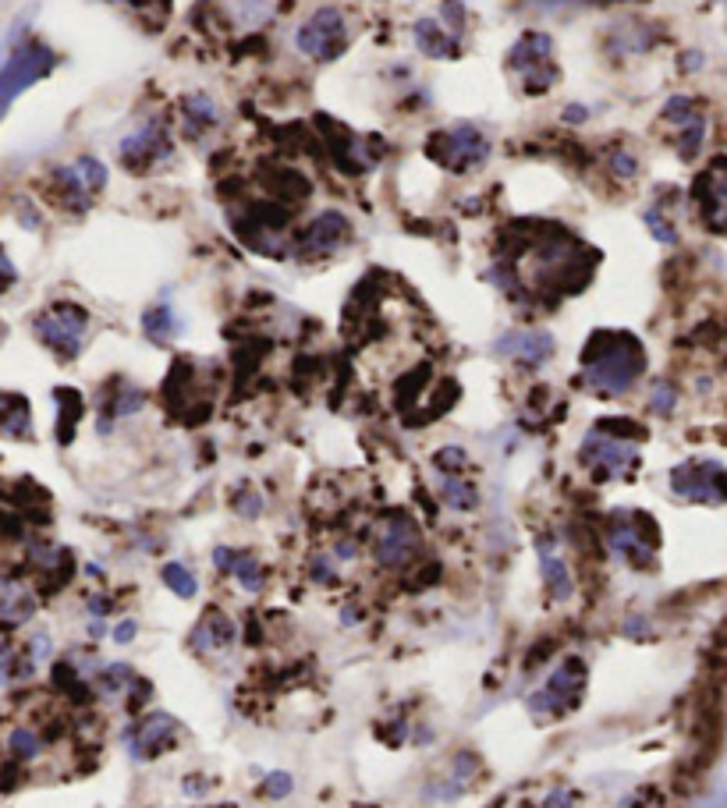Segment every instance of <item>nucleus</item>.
I'll use <instances>...</instances> for the list:
<instances>
[{
  "mask_svg": "<svg viewBox=\"0 0 727 808\" xmlns=\"http://www.w3.org/2000/svg\"><path fill=\"white\" fill-rule=\"evenodd\" d=\"M0 436H11V440H29L32 436V412L22 394L0 390Z\"/></svg>",
  "mask_w": 727,
  "mask_h": 808,
  "instance_id": "27",
  "label": "nucleus"
},
{
  "mask_svg": "<svg viewBox=\"0 0 727 808\" xmlns=\"http://www.w3.org/2000/svg\"><path fill=\"white\" fill-rule=\"evenodd\" d=\"M235 511L242 514V518L256 521L259 514H263V497H259L252 486H242V490H238V497H235Z\"/></svg>",
  "mask_w": 727,
  "mask_h": 808,
  "instance_id": "42",
  "label": "nucleus"
},
{
  "mask_svg": "<svg viewBox=\"0 0 727 808\" xmlns=\"http://www.w3.org/2000/svg\"><path fill=\"white\" fill-rule=\"evenodd\" d=\"M341 621H344V624H355V621H359V614H355V606H344Z\"/></svg>",
  "mask_w": 727,
  "mask_h": 808,
  "instance_id": "52",
  "label": "nucleus"
},
{
  "mask_svg": "<svg viewBox=\"0 0 727 808\" xmlns=\"http://www.w3.org/2000/svg\"><path fill=\"white\" fill-rule=\"evenodd\" d=\"M674 404H678V390H674V383H667V380L653 383V390H649V408H653L657 415H671Z\"/></svg>",
  "mask_w": 727,
  "mask_h": 808,
  "instance_id": "39",
  "label": "nucleus"
},
{
  "mask_svg": "<svg viewBox=\"0 0 727 808\" xmlns=\"http://www.w3.org/2000/svg\"><path fill=\"white\" fill-rule=\"evenodd\" d=\"M213 568H217L220 575H231L245 592H252V596H256V592H263V585H266L263 564H259V560L252 557L249 550H231V546H217V550H213Z\"/></svg>",
  "mask_w": 727,
  "mask_h": 808,
  "instance_id": "21",
  "label": "nucleus"
},
{
  "mask_svg": "<svg viewBox=\"0 0 727 808\" xmlns=\"http://www.w3.org/2000/svg\"><path fill=\"white\" fill-rule=\"evenodd\" d=\"M476 777H479V759L472 752H458L451 762H447V770L426 784V798L430 801H458L476 787Z\"/></svg>",
  "mask_w": 727,
  "mask_h": 808,
  "instance_id": "17",
  "label": "nucleus"
},
{
  "mask_svg": "<svg viewBox=\"0 0 727 808\" xmlns=\"http://www.w3.org/2000/svg\"><path fill=\"white\" fill-rule=\"evenodd\" d=\"M440 25L451 29L454 36H462V32L469 29V8H465L462 0H444V4H440Z\"/></svg>",
  "mask_w": 727,
  "mask_h": 808,
  "instance_id": "38",
  "label": "nucleus"
},
{
  "mask_svg": "<svg viewBox=\"0 0 727 808\" xmlns=\"http://www.w3.org/2000/svg\"><path fill=\"white\" fill-rule=\"evenodd\" d=\"M518 808H540V801H536V805H532V801H525V805H518Z\"/></svg>",
  "mask_w": 727,
  "mask_h": 808,
  "instance_id": "53",
  "label": "nucleus"
},
{
  "mask_svg": "<svg viewBox=\"0 0 727 808\" xmlns=\"http://www.w3.org/2000/svg\"><path fill=\"white\" fill-rule=\"evenodd\" d=\"M57 64V54L40 39H22L11 47V54L0 64V117L8 114L11 103L29 93L40 78H47Z\"/></svg>",
  "mask_w": 727,
  "mask_h": 808,
  "instance_id": "2",
  "label": "nucleus"
},
{
  "mask_svg": "<svg viewBox=\"0 0 727 808\" xmlns=\"http://www.w3.org/2000/svg\"><path fill=\"white\" fill-rule=\"evenodd\" d=\"M490 153H493V142L486 139L483 128L469 125V121H458V125L444 128V132H437L430 139V156L451 174L479 171V167L490 160Z\"/></svg>",
  "mask_w": 727,
  "mask_h": 808,
  "instance_id": "6",
  "label": "nucleus"
},
{
  "mask_svg": "<svg viewBox=\"0 0 727 808\" xmlns=\"http://www.w3.org/2000/svg\"><path fill=\"white\" fill-rule=\"evenodd\" d=\"M540 808H575V794H571V787H550Z\"/></svg>",
  "mask_w": 727,
  "mask_h": 808,
  "instance_id": "45",
  "label": "nucleus"
},
{
  "mask_svg": "<svg viewBox=\"0 0 727 808\" xmlns=\"http://www.w3.org/2000/svg\"><path fill=\"white\" fill-rule=\"evenodd\" d=\"M348 241H352V220L344 217L341 210H323L302 227V234L295 241V252L302 259H327L334 252H341Z\"/></svg>",
  "mask_w": 727,
  "mask_h": 808,
  "instance_id": "12",
  "label": "nucleus"
},
{
  "mask_svg": "<svg viewBox=\"0 0 727 808\" xmlns=\"http://www.w3.org/2000/svg\"><path fill=\"white\" fill-rule=\"evenodd\" d=\"M646 227H649V234H653V238L660 241V245H674V241H678V227L671 224V217H667L664 210H660V206H649L646 210Z\"/></svg>",
  "mask_w": 727,
  "mask_h": 808,
  "instance_id": "36",
  "label": "nucleus"
},
{
  "mask_svg": "<svg viewBox=\"0 0 727 808\" xmlns=\"http://www.w3.org/2000/svg\"><path fill=\"white\" fill-rule=\"evenodd\" d=\"M174 738H178V720H174L171 713H149L146 720H139L132 731H128L125 741H128V755H132L135 762H149V759H157Z\"/></svg>",
  "mask_w": 727,
  "mask_h": 808,
  "instance_id": "16",
  "label": "nucleus"
},
{
  "mask_svg": "<svg viewBox=\"0 0 727 808\" xmlns=\"http://www.w3.org/2000/svg\"><path fill=\"white\" fill-rule=\"evenodd\" d=\"M664 121L674 128V149L681 160H696L706 142V114L692 96H671L664 103Z\"/></svg>",
  "mask_w": 727,
  "mask_h": 808,
  "instance_id": "14",
  "label": "nucleus"
},
{
  "mask_svg": "<svg viewBox=\"0 0 727 808\" xmlns=\"http://www.w3.org/2000/svg\"><path fill=\"white\" fill-rule=\"evenodd\" d=\"M696 202H699V213H703L713 231H727V164L724 160L713 164L710 171L699 178Z\"/></svg>",
  "mask_w": 727,
  "mask_h": 808,
  "instance_id": "19",
  "label": "nucleus"
},
{
  "mask_svg": "<svg viewBox=\"0 0 727 808\" xmlns=\"http://www.w3.org/2000/svg\"><path fill=\"white\" fill-rule=\"evenodd\" d=\"M352 47V25L341 8L323 4L295 29V50L313 64H330Z\"/></svg>",
  "mask_w": 727,
  "mask_h": 808,
  "instance_id": "3",
  "label": "nucleus"
},
{
  "mask_svg": "<svg viewBox=\"0 0 727 808\" xmlns=\"http://www.w3.org/2000/svg\"><path fill=\"white\" fill-rule=\"evenodd\" d=\"M160 578H164V585L174 592L178 599H192L199 592V578L196 571L188 568V564H181V560H167L164 568H160Z\"/></svg>",
  "mask_w": 727,
  "mask_h": 808,
  "instance_id": "33",
  "label": "nucleus"
},
{
  "mask_svg": "<svg viewBox=\"0 0 727 808\" xmlns=\"http://www.w3.org/2000/svg\"><path fill=\"white\" fill-rule=\"evenodd\" d=\"M415 741H419V745H430L433 731H430V727H415Z\"/></svg>",
  "mask_w": 727,
  "mask_h": 808,
  "instance_id": "50",
  "label": "nucleus"
},
{
  "mask_svg": "<svg viewBox=\"0 0 727 808\" xmlns=\"http://www.w3.org/2000/svg\"><path fill=\"white\" fill-rule=\"evenodd\" d=\"M564 117H568V121H586L589 114H586V107H579V103H571L568 114H564Z\"/></svg>",
  "mask_w": 727,
  "mask_h": 808,
  "instance_id": "49",
  "label": "nucleus"
},
{
  "mask_svg": "<svg viewBox=\"0 0 727 808\" xmlns=\"http://www.w3.org/2000/svg\"><path fill=\"white\" fill-rule=\"evenodd\" d=\"M536 560H540V575L543 582H547L550 599H554V603H568V599L575 596V578H571V568H568V560H564L561 546H557V539L550 536L536 539Z\"/></svg>",
  "mask_w": 727,
  "mask_h": 808,
  "instance_id": "18",
  "label": "nucleus"
},
{
  "mask_svg": "<svg viewBox=\"0 0 727 808\" xmlns=\"http://www.w3.org/2000/svg\"><path fill=\"white\" fill-rule=\"evenodd\" d=\"M25 653L32 656L36 667L50 663V656H54V638H50V631H32V635L25 638Z\"/></svg>",
  "mask_w": 727,
  "mask_h": 808,
  "instance_id": "40",
  "label": "nucleus"
},
{
  "mask_svg": "<svg viewBox=\"0 0 727 808\" xmlns=\"http://www.w3.org/2000/svg\"><path fill=\"white\" fill-rule=\"evenodd\" d=\"M50 185H54L57 202H61V206H68L71 213H86L89 206H93V199H96V195L82 185L79 171H75L71 164H57L54 171H50Z\"/></svg>",
  "mask_w": 727,
  "mask_h": 808,
  "instance_id": "25",
  "label": "nucleus"
},
{
  "mask_svg": "<svg viewBox=\"0 0 727 808\" xmlns=\"http://www.w3.org/2000/svg\"><path fill=\"white\" fill-rule=\"evenodd\" d=\"M220 8L242 29H259V25H266L274 18L277 0H220Z\"/></svg>",
  "mask_w": 727,
  "mask_h": 808,
  "instance_id": "30",
  "label": "nucleus"
},
{
  "mask_svg": "<svg viewBox=\"0 0 727 808\" xmlns=\"http://www.w3.org/2000/svg\"><path fill=\"white\" fill-rule=\"evenodd\" d=\"M142 334L149 337V341H157V344H171V341H178L181 334H185V319L178 316V309H174L171 302H157V305H149L146 312H142Z\"/></svg>",
  "mask_w": 727,
  "mask_h": 808,
  "instance_id": "26",
  "label": "nucleus"
},
{
  "mask_svg": "<svg viewBox=\"0 0 727 808\" xmlns=\"http://www.w3.org/2000/svg\"><path fill=\"white\" fill-rule=\"evenodd\" d=\"M412 39L419 54L433 57V61H447V57H458L462 54V36H454L451 29L440 25V18H419L412 25Z\"/></svg>",
  "mask_w": 727,
  "mask_h": 808,
  "instance_id": "23",
  "label": "nucleus"
},
{
  "mask_svg": "<svg viewBox=\"0 0 727 808\" xmlns=\"http://www.w3.org/2000/svg\"><path fill=\"white\" fill-rule=\"evenodd\" d=\"M579 458L600 482L628 479V475L635 472V465H639V443L625 440V436L618 433H607V429L600 426L593 429V433H586V440H582L579 447Z\"/></svg>",
  "mask_w": 727,
  "mask_h": 808,
  "instance_id": "7",
  "label": "nucleus"
},
{
  "mask_svg": "<svg viewBox=\"0 0 727 808\" xmlns=\"http://www.w3.org/2000/svg\"><path fill=\"white\" fill-rule=\"evenodd\" d=\"M135 635H139V624H135L132 617H125V621H121L118 628L110 631V638H114V642H118V645H128Z\"/></svg>",
  "mask_w": 727,
  "mask_h": 808,
  "instance_id": "47",
  "label": "nucleus"
},
{
  "mask_svg": "<svg viewBox=\"0 0 727 808\" xmlns=\"http://www.w3.org/2000/svg\"><path fill=\"white\" fill-rule=\"evenodd\" d=\"M337 575H341V564H337L330 550L313 553V557H309V578H313V582L330 585V582H337Z\"/></svg>",
  "mask_w": 727,
  "mask_h": 808,
  "instance_id": "37",
  "label": "nucleus"
},
{
  "mask_svg": "<svg viewBox=\"0 0 727 808\" xmlns=\"http://www.w3.org/2000/svg\"><path fill=\"white\" fill-rule=\"evenodd\" d=\"M582 688H586V663L571 656V660L557 663L554 674L525 699V706L536 720H554V716H564L582 699Z\"/></svg>",
  "mask_w": 727,
  "mask_h": 808,
  "instance_id": "8",
  "label": "nucleus"
},
{
  "mask_svg": "<svg viewBox=\"0 0 727 808\" xmlns=\"http://www.w3.org/2000/svg\"><path fill=\"white\" fill-rule=\"evenodd\" d=\"M107 614H110V599H103V596L89 599V617H93V621H103Z\"/></svg>",
  "mask_w": 727,
  "mask_h": 808,
  "instance_id": "48",
  "label": "nucleus"
},
{
  "mask_svg": "<svg viewBox=\"0 0 727 808\" xmlns=\"http://www.w3.org/2000/svg\"><path fill=\"white\" fill-rule=\"evenodd\" d=\"M71 167H75V171H79L82 185H86L93 195H100L103 188H107L110 174H107V167H103L100 160H96V156H79V160H75V164H71Z\"/></svg>",
  "mask_w": 727,
  "mask_h": 808,
  "instance_id": "35",
  "label": "nucleus"
},
{
  "mask_svg": "<svg viewBox=\"0 0 727 808\" xmlns=\"http://www.w3.org/2000/svg\"><path fill=\"white\" fill-rule=\"evenodd\" d=\"M15 280H18L15 263H11V256H8V252L0 249V295H4V291H11V288H15Z\"/></svg>",
  "mask_w": 727,
  "mask_h": 808,
  "instance_id": "46",
  "label": "nucleus"
},
{
  "mask_svg": "<svg viewBox=\"0 0 727 808\" xmlns=\"http://www.w3.org/2000/svg\"><path fill=\"white\" fill-rule=\"evenodd\" d=\"M610 171L618 174L621 181H632L635 174H639V160H635V153H628V149H614V153H610Z\"/></svg>",
  "mask_w": 727,
  "mask_h": 808,
  "instance_id": "43",
  "label": "nucleus"
},
{
  "mask_svg": "<svg viewBox=\"0 0 727 808\" xmlns=\"http://www.w3.org/2000/svg\"><path fill=\"white\" fill-rule=\"evenodd\" d=\"M181 121H185L188 139H203V135H210L224 121V110H220V103L210 93L196 89V93H188L181 100Z\"/></svg>",
  "mask_w": 727,
  "mask_h": 808,
  "instance_id": "24",
  "label": "nucleus"
},
{
  "mask_svg": "<svg viewBox=\"0 0 727 808\" xmlns=\"http://www.w3.org/2000/svg\"><path fill=\"white\" fill-rule=\"evenodd\" d=\"M96 688H100V695L107 699V695H121L125 688H135V667H128V663H103L100 674L93 677Z\"/></svg>",
  "mask_w": 727,
  "mask_h": 808,
  "instance_id": "32",
  "label": "nucleus"
},
{
  "mask_svg": "<svg viewBox=\"0 0 727 808\" xmlns=\"http://www.w3.org/2000/svg\"><path fill=\"white\" fill-rule=\"evenodd\" d=\"M32 334L43 348H50L57 358L71 362L86 351L89 341V312L75 302H57L47 305L40 316L32 319Z\"/></svg>",
  "mask_w": 727,
  "mask_h": 808,
  "instance_id": "4",
  "label": "nucleus"
},
{
  "mask_svg": "<svg viewBox=\"0 0 727 808\" xmlns=\"http://www.w3.org/2000/svg\"><path fill=\"white\" fill-rule=\"evenodd\" d=\"M142 390L139 387H121L118 394H114V401H110V415H103L100 419V433H110V426H114V419H128V415H135L142 408Z\"/></svg>",
  "mask_w": 727,
  "mask_h": 808,
  "instance_id": "34",
  "label": "nucleus"
},
{
  "mask_svg": "<svg viewBox=\"0 0 727 808\" xmlns=\"http://www.w3.org/2000/svg\"><path fill=\"white\" fill-rule=\"evenodd\" d=\"M508 68L522 78L525 93H550L561 82V64L554 61V36L522 32L508 50Z\"/></svg>",
  "mask_w": 727,
  "mask_h": 808,
  "instance_id": "5",
  "label": "nucleus"
},
{
  "mask_svg": "<svg viewBox=\"0 0 727 808\" xmlns=\"http://www.w3.org/2000/svg\"><path fill=\"white\" fill-rule=\"evenodd\" d=\"M437 493L444 500V507L458 514H469L479 507V490L476 482H469L465 475H454V472H437Z\"/></svg>",
  "mask_w": 727,
  "mask_h": 808,
  "instance_id": "29",
  "label": "nucleus"
},
{
  "mask_svg": "<svg viewBox=\"0 0 727 808\" xmlns=\"http://www.w3.org/2000/svg\"><path fill=\"white\" fill-rule=\"evenodd\" d=\"M36 663L25 653V645H15L8 638H0V688H11V684H25L36 677Z\"/></svg>",
  "mask_w": 727,
  "mask_h": 808,
  "instance_id": "28",
  "label": "nucleus"
},
{
  "mask_svg": "<svg viewBox=\"0 0 727 808\" xmlns=\"http://www.w3.org/2000/svg\"><path fill=\"white\" fill-rule=\"evenodd\" d=\"M192 649L196 653H203V656H213V653H227L231 645H235V638H238V628H235V621L227 614H220V610H210V614L203 617V621L192 628Z\"/></svg>",
  "mask_w": 727,
  "mask_h": 808,
  "instance_id": "22",
  "label": "nucleus"
},
{
  "mask_svg": "<svg viewBox=\"0 0 727 808\" xmlns=\"http://www.w3.org/2000/svg\"><path fill=\"white\" fill-rule=\"evenodd\" d=\"M646 369L639 341L628 334H600L586 348L582 362V383L600 397H621L635 387V380Z\"/></svg>",
  "mask_w": 727,
  "mask_h": 808,
  "instance_id": "1",
  "label": "nucleus"
},
{
  "mask_svg": "<svg viewBox=\"0 0 727 808\" xmlns=\"http://www.w3.org/2000/svg\"><path fill=\"white\" fill-rule=\"evenodd\" d=\"M674 497L692 504H724L727 500V472L717 461H685L671 472Z\"/></svg>",
  "mask_w": 727,
  "mask_h": 808,
  "instance_id": "11",
  "label": "nucleus"
},
{
  "mask_svg": "<svg viewBox=\"0 0 727 808\" xmlns=\"http://www.w3.org/2000/svg\"><path fill=\"white\" fill-rule=\"evenodd\" d=\"M607 550L632 568H649L653 564V543L642 532L635 514H614L607 525Z\"/></svg>",
  "mask_w": 727,
  "mask_h": 808,
  "instance_id": "15",
  "label": "nucleus"
},
{
  "mask_svg": "<svg viewBox=\"0 0 727 808\" xmlns=\"http://www.w3.org/2000/svg\"><path fill=\"white\" fill-rule=\"evenodd\" d=\"M89 635H93V638L107 635V624H103V621H93V624H89Z\"/></svg>",
  "mask_w": 727,
  "mask_h": 808,
  "instance_id": "51",
  "label": "nucleus"
},
{
  "mask_svg": "<svg viewBox=\"0 0 727 808\" xmlns=\"http://www.w3.org/2000/svg\"><path fill=\"white\" fill-rule=\"evenodd\" d=\"M291 791H295V780H291V773H266V780H263L266 798H288Z\"/></svg>",
  "mask_w": 727,
  "mask_h": 808,
  "instance_id": "44",
  "label": "nucleus"
},
{
  "mask_svg": "<svg viewBox=\"0 0 727 808\" xmlns=\"http://www.w3.org/2000/svg\"><path fill=\"white\" fill-rule=\"evenodd\" d=\"M369 550H373V560L384 571H401L423 550V532L408 514H387L373 529V546Z\"/></svg>",
  "mask_w": 727,
  "mask_h": 808,
  "instance_id": "9",
  "label": "nucleus"
},
{
  "mask_svg": "<svg viewBox=\"0 0 727 808\" xmlns=\"http://www.w3.org/2000/svg\"><path fill=\"white\" fill-rule=\"evenodd\" d=\"M554 351H557L554 334L543 327H518L493 341V355L508 358V362H515L522 369H543L554 358Z\"/></svg>",
  "mask_w": 727,
  "mask_h": 808,
  "instance_id": "13",
  "label": "nucleus"
},
{
  "mask_svg": "<svg viewBox=\"0 0 727 808\" xmlns=\"http://www.w3.org/2000/svg\"><path fill=\"white\" fill-rule=\"evenodd\" d=\"M36 614V589L25 578L0 575V628H22Z\"/></svg>",
  "mask_w": 727,
  "mask_h": 808,
  "instance_id": "20",
  "label": "nucleus"
},
{
  "mask_svg": "<svg viewBox=\"0 0 727 808\" xmlns=\"http://www.w3.org/2000/svg\"><path fill=\"white\" fill-rule=\"evenodd\" d=\"M171 156H174V142L160 117H146L139 128H132V132L118 142V160L128 171H139V174L153 171V167H160L164 160H171Z\"/></svg>",
  "mask_w": 727,
  "mask_h": 808,
  "instance_id": "10",
  "label": "nucleus"
},
{
  "mask_svg": "<svg viewBox=\"0 0 727 808\" xmlns=\"http://www.w3.org/2000/svg\"><path fill=\"white\" fill-rule=\"evenodd\" d=\"M433 468H437V472L462 475L465 468H469V454H465L462 447H444V451H437V458H433Z\"/></svg>",
  "mask_w": 727,
  "mask_h": 808,
  "instance_id": "41",
  "label": "nucleus"
},
{
  "mask_svg": "<svg viewBox=\"0 0 727 808\" xmlns=\"http://www.w3.org/2000/svg\"><path fill=\"white\" fill-rule=\"evenodd\" d=\"M8 752L11 759L18 762H36L43 759V752H47V738H43L36 727H29V723H15L8 731Z\"/></svg>",
  "mask_w": 727,
  "mask_h": 808,
  "instance_id": "31",
  "label": "nucleus"
}]
</instances>
